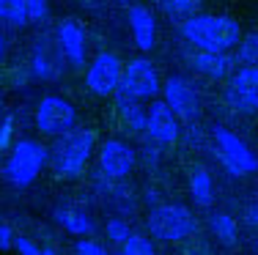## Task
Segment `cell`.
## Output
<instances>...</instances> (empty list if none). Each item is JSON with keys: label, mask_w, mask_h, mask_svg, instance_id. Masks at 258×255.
Instances as JSON below:
<instances>
[{"label": "cell", "mask_w": 258, "mask_h": 255, "mask_svg": "<svg viewBox=\"0 0 258 255\" xmlns=\"http://www.w3.org/2000/svg\"><path fill=\"white\" fill-rule=\"evenodd\" d=\"M181 39L192 50L231 52L242 39V28L228 14H192L181 20Z\"/></svg>", "instance_id": "cell-1"}, {"label": "cell", "mask_w": 258, "mask_h": 255, "mask_svg": "<svg viewBox=\"0 0 258 255\" xmlns=\"http://www.w3.org/2000/svg\"><path fill=\"white\" fill-rule=\"evenodd\" d=\"M96 154V132L94 129H69L55 137L47 148V165L55 179H77L85 173L91 156Z\"/></svg>", "instance_id": "cell-2"}, {"label": "cell", "mask_w": 258, "mask_h": 255, "mask_svg": "<svg viewBox=\"0 0 258 255\" xmlns=\"http://www.w3.org/2000/svg\"><path fill=\"white\" fill-rule=\"evenodd\" d=\"M44 167H47V148L39 140L22 137V140L11 143L9 156L3 162V179L17 190H25L39 179V173Z\"/></svg>", "instance_id": "cell-3"}, {"label": "cell", "mask_w": 258, "mask_h": 255, "mask_svg": "<svg viewBox=\"0 0 258 255\" xmlns=\"http://www.w3.org/2000/svg\"><path fill=\"white\" fill-rule=\"evenodd\" d=\"M146 225H149L151 236L159 241H184L198 230L195 214L181 203H157L149 211Z\"/></svg>", "instance_id": "cell-4"}, {"label": "cell", "mask_w": 258, "mask_h": 255, "mask_svg": "<svg viewBox=\"0 0 258 255\" xmlns=\"http://www.w3.org/2000/svg\"><path fill=\"white\" fill-rule=\"evenodd\" d=\"M214 154H217L220 165L225 167V173L233 179H244V176H253L258 170V156L236 132L217 126L214 129Z\"/></svg>", "instance_id": "cell-5"}, {"label": "cell", "mask_w": 258, "mask_h": 255, "mask_svg": "<svg viewBox=\"0 0 258 255\" xmlns=\"http://www.w3.org/2000/svg\"><path fill=\"white\" fill-rule=\"evenodd\" d=\"M225 105L239 115L258 113V63L239 66L225 82Z\"/></svg>", "instance_id": "cell-6"}, {"label": "cell", "mask_w": 258, "mask_h": 255, "mask_svg": "<svg viewBox=\"0 0 258 255\" xmlns=\"http://www.w3.org/2000/svg\"><path fill=\"white\" fill-rule=\"evenodd\" d=\"M121 94L135 96L140 102H149L154 96L162 94V80H159L157 66L149 58H135L124 66V74H121Z\"/></svg>", "instance_id": "cell-7"}, {"label": "cell", "mask_w": 258, "mask_h": 255, "mask_svg": "<svg viewBox=\"0 0 258 255\" xmlns=\"http://www.w3.org/2000/svg\"><path fill=\"white\" fill-rule=\"evenodd\" d=\"M77 110L69 99L63 96H44L36 105V129L47 137H58L63 132L75 129Z\"/></svg>", "instance_id": "cell-8"}, {"label": "cell", "mask_w": 258, "mask_h": 255, "mask_svg": "<svg viewBox=\"0 0 258 255\" xmlns=\"http://www.w3.org/2000/svg\"><path fill=\"white\" fill-rule=\"evenodd\" d=\"M124 63L115 52H99L85 69V88L94 96H113L121 85Z\"/></svg>", "instance_id": "cell-9"}, {"label": "cell", "mask_w": 258, "mask_h": 255, "mask_svg": "<svg viewBox=\"0 0 258 255\" xmlns=\"http://www.w3.org/2000/svg\"><path fill=\"white\" fill-rule=\"evenodd\" d=\"M162 99L168 102L170 110L179 115V121H187V124L198 121L201 96H198V91H195V85L189 80H184V77H179V74L168 77V80L162 82Z\"/></svg>", "instance_id": "cell-10"}, {"label": "cell", "mask_w": 258, "mask_h": 255, "mask_svg": "<svg viewBox=\"0 0 258 255\" xmlns=\"http://www.w3.org/2000/svg\"><path fill=\"white\" fill-rule=\"evenodd\" d=\"M135 148L126 145L124 140H104L99 148H96V167L104 179L121 181L132 173L135 167Z\"/></svg>", "instance_id": "cell-11"}, {"label": "cell", "mask_w": 258, "mask_h": 255, "mask_svg": "<svg viewBox=\"0 0 258 255\" xmlns=\"http://www.w3.org/2000/svg\"><path fill=\"white\" fill-rule=\"evenodd\" d=\"M146 135L157 145H173L179 140V115L165 99H151V107L146 110Z\"/></svg>", "instance_id": "cell-12"}, {"label": "cell", "mask_w": 258, "mask_h": 255, "mask_svg": "<svg viewBox=\"0 0 258 255\" xmlns=\"http://www.w3.org/2000/svg\"><path fill=\"white\" fill-rule=\"evenodd\" d=\"M55 41H58V52L72 69H83L85 66V30L77 20H60L55 28Z\"/></svg>", "instance_id": "cell-13"}, {"label": "cell", "mask_w": 258, "mask_h": 255, "mask_svg": "<svg viewBox=\"0 0 258 255\" xmlns=\"http://www.w3.org/2000/svg\"><path fill=\"white\" fill-rule=\"evenodd\" d=\"M187 63L192 66L198 74L209 80H228L236 71V58L231 52H209V50H189Z\"/></svg>", "instance_id": "cell-14"}, {"label": "cell", "mask_w": 258, "mask_h": 255, "mask_svg": "<svg viewBox=\"0 0 258 255\" xmlns=\"http://www.w3.org/2000/svg\"><path fill=\"white\" fill-rule=\"evenodd\" d=\"M126 20H129V30H132V39H135V44H138V50L151 52L157 44V20H154V14H151V9L135 3V6H129Z\"/></svg>", "instance_id": "cell-15"}, {"label": "cell", "mask_w": 258, "mask_h": 255, "mask_svg": "<svg viewBox=\"0 0 258 255\" xmlns=\"http://www.w3.org/2000/svg\"><path fill=\"white\" fill-rule=\"evenodd\" d=\"M115 113H118L121 124L132 132H146V107L140 99L135 96H126L121 91H115Z\"/></svg>", "instance_id": "cell-16"}, {"label": "cell", "mask_w": 258, "mask_h": 255, "mask_svg": "<svg viewBox=\"0 0 258 255\" xmlns=\"http://www.w3.org/2000/svg\"><path fill=\"white\" fill-rule=\"evenodd\" d=\"M30 77H36V80H44V82H52L58 80V60L52 58V50L47 41H39V44L33 47V52H30Z\"/></svg>", "instance_id": "cell-17"}, {"label": "cell", "mask_w": 258, "mask_h": 255, "mask_svg": "<svg viewBox=\"0 0 258 255\" xmlns=\"http://www.w3.org/2000/svg\"><path fill=\"white\" fill-rule=\"evenodd\" d=\"M55 222H58L63 230H69V233L75 236H91L94 233V220H91L85 211L80 209H72V206H58V209L52 211Z\"/></svg>", "instance_id": "cell-18"}, {"label": "cell", "mask_w": 258, "mask_h": 255, "mask_svg": "<svg viewBox=\"0 0 258 255\" xmlns=\"http://www.w3.org/2000/svg\"><path fill=\"white\" fill-rule=\"evenodd\" d=\"M187 184H189V195H192L195 206H204V209H209V206H212V200H214L212 173H209L206 167H201V165H198V167H192V170H189Z\"/></svg>", "instance_id": "cell-19"}, {"label": "cell", "mask_w": 258, "mask_h": 255, "mask_svg": "<svg viewBox=\"0 0 258 255\" xmlns=\"http://www.w3.org/2000/svg\"><path fill=\"white\" fill-rule=\"evenodd\" d=\"M209 228H212V233L217 236L223 244H233L236 236H239L236 220H233L231 214H225V211H214V214L209 217Z\"/></svg>", "instance_id": "cell-20"}, {"label": "cell", "mask_w": 258, "mask_h": 255, "mask_svg": "<svg viewBox=\"0 0 258 255\" xmlns=\"http://www.w3.org/2000/svg\"><path fill=\"white\" fill-rule=\"evenodd\" d=\"M0 22L11 28H22L28 25V9L25 0H0Z\"/></svg>", "instance_id": "cell-21"}, {"label": "cell", "mask_w": 258, "mask_h": 255, "mask_svg": "<svg viewBox=\"0 0 258 255\" xmlns=\"http://www.w3.org/2000/svg\"><path fill=\"white\" fill-rule=\"evenodd\" d=\"M154 3L170 20H187V17L198 14V9H201V0H154Z\"/></svg>", "instance_id": "cell-22"}, {"label": "cell", "mask_w": 258, "mask_h": 255, "mask_svg": "<svg viewBox=\"0 0 258 255\" xmlns=\"http://www.w3.org/2000/svg\"><path fill=\"white\" fill-rule=\"evenodd\" d=\"M233 50H236V52H233L236 66H253V63H258V33H244Z\"/></svg>", "instance_id": "cell-23"}, {"label": "cell", "mask_w": 258, "mask_h": 255, "mask_svg": "<svg viewBox=\"0 0 258 255\" xmlns=\"http://www.w3.org/2000/svg\"><path fill=\"white\" fill-rule=\"evenodd\" d=\"M118 255H157V252H154L151 239H146L140 233H129L124 244H118Z\"/></svg>", "instance_id": "cell-24"}, {"label": "cell", "mask_w": 258, "mask_h": 255, "mask_svg": "<svg viewBox=\"0 0 258 255\" xmlns=\"http://www.w3.org/2000/svg\"><path fill=\"white\" fill-rule=\"evenodd\" d=\"M104 230H107V239L113 241V244H124V241L129 239V233H132L129 222H126V220H121V217H113V220H107Z\"/></svg>", "instance_id": "cell-25"}, {"label": "cell", "mask_w": 258, "mask_h": 255, "mask_svg": "<svg viewBox=\"0 0 258 255\" xmlns=\"http://www.w3.org/2000/svg\"><path fill=\"white\" fill-rule=\"evenodd\" d=\"M25 9L30 22H44L50 14V0H25Z\"/></svg>", "instance_id": "cell-26"}, {"label": "cell", "mask_w": 258, "mask_h": 255, "mask_svg": "<svg viewBox=\"0 0 258 255\" xmlns=\"http://www.w3.org/2000/svg\"><path fill=\"white\" fill-rule=\"evenodd\" d=\"M14 140V115H3L0 118V151H9Z\"/></svg>", "instance_id": "cell-27"}, {"label": "cell", "mask_w": 258, "mask_h": 255, "mask_svg": "<svg viewBox=\"0 0 258 255\" xmlns=\"http://www.w3.org/2000/svg\"><path fill=\"white\" fill-rule=\"evenodd\" d=\"M75 255H113V252H107L102 244H96V241H91V239H77V244H75Z\"/></svg>", "instance_id": "cell-28"}, {"label": "cell", "mask_w": 258, "mask_h": 255, "mask_svg": "<svg viewBox=\"0 0 258 255\" xmlns=\"http://www.w3.org/2000/svg\"><path fill=\"white\" fill-rule=\"evenodd\" d=\"M14 250L20 255H41V247L33 244L28 236H14Z\"/></svg>", "instance_id": "cell-29"}, {"label": "cell", "mask_w": 258, "mask_h": 255, "mask_svg": "<svg viewBox=\"0 0 258 255\" xmlns=\"http://www.w3.org/2000/svg\"><path fill=\"white\" fill-rule=\"evenodd\" d=\"M244 222H247L250 228H258V192L247 200V206H244Z\"/></svg>", "instance_id": "cell-30"}, {"label": "cell", "mask_w": 258, "mask_h": 255, "mask_svg": "<svg viewBox=\"0 0 258 255\" xmlns=\"http://www.w3.org/2000/svg\"><path fill=\"white\" fill-rule=\"evenodd\" d=\"M14 247V230H11L6 222H0V252Z\"/></svg>", "instance_id": "cell-31"}, {"label": "cell", "mask_w": 258, "mask_h": 255, "mask_svg": "<svg viewBox=\"0 0 258 255\" xmlns=\"http://www.w3.org/2000/svg\"><path fill=\"white\" fill-rule=\"evenodd\" d=\"M11 85H14V88H22V85L28 82V74H30V69H17V71H11Z\"/></svg>", "instance_id": "cell-32"}, {"label": "cell", "mask_w": 258, "mask_h": 255, "mask_svg": "<svg viewBox=\"0 0 258 255\" xmlns=\"http://www.w3.org/2000/svg\"><path fill=\"white\" fill-rule=\"evenodd\" d=\"M6 60V39H3V33H0V63Z\"/></svg>", "instance_id": "cell-33"}, {"label": "cell", "mask_w": 258, "mask_h": 255, "mask_svg": "<svg viewBox=\"0 0 258 255\" xmlns=\"http://www.w3.org/2000/svg\"><path fill=\"white\" fill-rule=\"evenodd\" d=\"M41 255H58V250H52V247H44V250H41Z\"/></svg>", "instance_id": "cell-34"}, {"label": "cell", "mask_w": 258, "mask_h": 255, "mask_svg": "<svg viewBox=\"0 0 258 255\" xmlns=\"http://www.w3.org/2000/svg\"><path fill=\"white\" fill-rule=\"evenodd\" d=\"M0 110H3V96H0Z\"/></svg>", "instance_id": "cell-35"}, {"label": "cell", "mask_w": 258, "mask_h": 255, "mask_svg": "<svg viewBox=\"0 0 258 255\" xmlns=\"http://www.w3.org/2000/svg\"><path fill=\"white\" fill-rule=\"evenodd\" d=\"M121 3H126V6H129V3H132V0H121Z\"/></svg>", "instance_id": "cell-36"}, {"label": "cell", "mask_w": 258, "mask_h": 255, "mask_svg": "<svg viewBox=\"0 0 258 255\" xmlns=\"http://www.w3.org/2000/svg\"><path fill=\"white\" fill-rule=\"evenodd\" d=\"M189 255H201V252H189Z\"/></svg>", "instance_id": "cell-37"}]
</instances>
